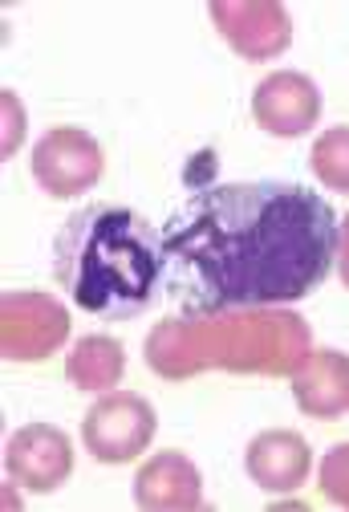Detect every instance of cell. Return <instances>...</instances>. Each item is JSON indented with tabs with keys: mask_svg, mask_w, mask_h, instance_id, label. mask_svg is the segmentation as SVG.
<instances>
[{
	"mask_svg": "<svg viewBox=\"0 0 349 512\" xmlns=\"http://www.w3.org/2000/svg\"><path fill=\"white\" fill-rule=\"evenodd\" d=\"M341 248L337 212L289 179L195 187L163 224L167 293L187 317L293 305L325 285Z\"/></svg>",
	"mask_w": 349,
	"mask_h": 512,
	"instance_id": "6da1fadb",
	"label": "cell"
},
{
	"mask_svg": "<svg viewBox=\"0 0 349 512\" xmlns=\"http://www.w3.org/2000/svg\"><path fill=\"white\" fill-rule=\"evenodd\" d=\"M53 281L98 322H134L167 293L163 228L114 200H94L53 236Z\"/></svg>",
	"mask_w": 349,
	"mask_h": 512,
	"instance_id": "7a4b0ae2",
	"label": "cell"
},
{
	"mask_svg": "<svg viewBox=\"0 0 349 512\" xmlns=\"http://www.w3.org/2000/svg\"><path fill=\"white\" fill-rule=\"evenodd\" d=\"M155 415L138 395H106L90 407L82 439L102 464H126L151 443Z\"/></svg>",
	"mask_w": 349,
	"mask_h": 512,
	"instance_id": "3957f363",
	"label": "cell"
},
{
	"mask_svg": "<svg viewBox=\"0 0 349 512\" xmlns=\"http://www.w3.org/2000/svg\"><path fill=\"white\" fill-rule=\"evenodd\" d=\"M69 464H74V456H69V439L45 423L37 427H25L9 439L5 447V468L13 480H21L25 488L33 492H49L57 488L65 476H69Z\"/></svg>",
	"mask_w": 349,
	"mask_h": 512,
	"instance_id": "277c9868",
	"label": "cell"
},
{
	"mask_svg": "<svg viewBox=\"0 0 349 512\" xmlns=\"http://www.w3.org/2000/svg\"><path fill=\"white\" fill-rule=\"evenodd\" d=\"M309 472V447L301 435L268 431L248 447V476L260 480L272 492H289Z\"/></svg>",
	"mask_w": 349,
	"mask_h": 512,
	"instance_id": "5b68a950",
	"label": "cell"
}]
</instances>
